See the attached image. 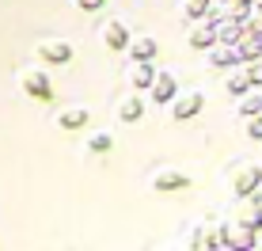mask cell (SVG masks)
Listing matches in <instances>:
<instances>
[{"label": "cell", "mask_w": 262, "mask_h": 251, "mask_svg": "<svg viewBox=\"0 0 262 251\" xmlns=\"http://www.w3.org/2000/svg\"><path fill=\"white\" fill-rule=\"evenodd\" d=\"M258 186H262V164H255V160H247L232 172V194L236 198H251Z\"/></svg>", "instance_id": "cell-1"}, {"label": "cell", "mask_w": 262, "mask_h": 251, "mask_svg": "<svg viewBox=\"0 0 262 251\" xmlns=\"http://www.w3.org/2000/svg\"><path fill=\"white\" fill-rule=\"evenodd\" d=\"M243 69H247V76L255 80V84H262V57H255V61H243Z\"/></svg>", "instance_id": "cell-21"}, {"label": "cell", "mask_w": 262, "mask_h": 251, "mask_svg": "<svg viewBox=\"0 0 262 251\" xmlns=\"http://www.w3.org/2000/svg\"><path fill=\"white\" fill-rule=\"evenodd\" d=\"M72 4H76L80 12H99V8H103L106 0H72Z\"/></svg>", "instance_id": "cell-23"}, {"label": "cell", "mask_w": 262, "mask_h": 251, "mask_svg": "<svg viewBox=\"0 0 262 251\" xmlns=\"http://www.w3.org/2000/svg\"><path fill=\"white\" fill-rule=\"evenodd\" d=\"M156 38H152V34H141V38H133L129 42V57L133 61H156Z\"/></svg>", "instance_id": "cell-13"}, {"label": "cell", "mask_w": 262, "mask_h": 251, "mask_svg": "<svg viewBox=\"0 0 262 251\" xmlns=\"http://www.w3.org/2000/svg\"><path fill=\"white\" fill-rule=\"evenodd\" d=\"M129 42H133V34H129V27H125L122 19L103 23V46H106V50L122 53V50H129Z\"/></svg>", "instance_id": "cell-8"}, {"label": "cell", "mask_w": 262, "mask_h": 251, "mask_svg": "<svg viewBox=\"0 0 262 251\" xmlns=\"http://www.w3.org/2000/svg\"><path fill=\"white\" fill-rule=\"evenodd\" d=\"M186 42H190L194 50H209V46H216V23L209 19V15H202V19H194V27H190V34H186Z\"/></svg>", "instance_id": "cell-7"}, {"label": "cell", "mask_w": 262, "mask_h": 251, "mask_svg": "<svg viewBox=\"0 0 262 251\" xmlns=\"http://www.w3.org/2000/svg\"><path fill=\"white\" fill-rule=\"evenodd\" d=\"M152 80H156V65H152V61H133V69H129V88L133 92H148Z\"/></svg>", "instance_id": "cell-12"}, {"label": "cell", "mask_w": 262, "mask_h": 251, "mask_svg": "<svg viewBox=\"0 0 262 251\" xmlns=\"http://www.w3.org/2000/svg\"><path fill=\"white\" fill-rule=\"evenodd\" d=\"M38 57L46 61V65H69L72 61V46L65 38H46V42H38Z\"/></svg>", "instance_id": "cell-9"}, {"label": "cell", "mask_w": 262, "mask_h": 251, "mask_svg": "<svg viewBox=\"0 0 262 251\" xmlns=\"http://www.w3.org/2000/svg\"><path fill=\"white\" fill-rule=\"evenodd\" d=\"M236 50H239V61H255V57H262V38L243 31V38L236 42Z\"/></svg>", "instance_id": "cell-17"}, {"label": "cell", "mask_w": 262, "mask_h": 251, "mask_svg": "<svg viewBox=\"0 0 262 251\" xmlns=\"http://www.w3.org/2000/svg\"><path fill=\"white\" fill-rule=\"evenodd\" d=\"M148 186L156 194H175V191H186V186H190V175L179 172V168H156V175L148 179Z\"/></svg>", "instance_id": "cell-2"}, {"label": "cell", "mask_w": 262, "mask_h": 251, "mask_svg": "<svg viewBox=\"0 0 262 251\" xmlns=\"http://www.w3.org/2000/svg\"><path fill=\"white\" fill-rule=\"evenodd\" d=\"M224 88H228L232 95H247L251 88H255V80L247 76V69H243V65H236V69H232V76L224 80Z\"/></svg>", "instance_id": "cell-15"}, {"label": "cell", "mask_w": 262, "mask_h": 251, "mask_svg": "<svg viewBox=\"0 0 262 251\" xmlns=\"http://www.w3.org/2000/svg\"><path fill=\"white\" fill-rule=\"evenodd\" d=\"M247 137H251V141H262V114L247 118Z\"/></svg>", "instance_id": "cell-22"}, {"label": "cell", "mask_w": 262, "mask_h": 251, "mask_svg": "<svg viewBox=\"0 0 262 251\" xmlns=\"http://www.w3.org/2000/svg\"><path fill=\"white\" fill-rule=\"evenodd\" d=\"M205 107V95L198 92V88H190V92H179L175 99H171V118L175 122H186V118H198Z\"/></svg>", "instance_id": "cell-3"}, {"label": "cell", "mask_w": 262, "mask_h": 251, "mask_svg": "<svg viewBox=\"0 0 262 251\" xmlns=\"http://www.w3.org/2000/svg\"><path fill=\"white\" fill-rule=\"evenodd\" d=\"M236 114H239V118H255V114H262V95H258V92H247V95H239V107H236Z\"/></svg>", "instance_id": "cell-19"}, {"label": "cell", "mask_w": 262, "mask_h": 251, "mask_svg": "<svg viewBox=\"0 0 262 251\" xmlns=\"http://www.w3.org/2000/svg\"><path fill=\"white\" fill-rule=\"evenodd\" d=\"M213 8V0H179V12H183V19H202L205 12Z\"/></svg>", "instance_id": "cell-18"}, {"label": "cell", "mask_w": 262, "mask_h": 251, "mask_svg": "<svg viewBox=\"0 0 262 251\" xmlns=\"http://www.w3.org/2000/svg\"><path fill=\"white\" fill-rule=\"evenodd\" d=\"M88 118H92V111H88V107H80V103L61 107V111H57V126H61V130H84Z\"/></svg>", "instance_id": "cell-11"}, {"label": "cell", "mask_w": 262, "mask_h": 251, "mask_svg": "<svg viewBox=\"0 0 262 251\" xmlns=\"http://www.w3.org/2000/svg\"><path fill=\"white\" fill-rule=\"evenodd\" d=\"M243 31H247L243 19H232V15H224V19L216 23V38H221V42H239Z\"/></svg>", "instance_id": "cell-16"}, {"label": "cell", "mask_w": 262, "mask_h": 251, "mask_svg": "<svg viewBox=\"0 0 262 251\" xmlns=\"http://www.w3.org/2000/svg\"><path fill=\"white\" fill-rule=\"evenodd\" d=\"M19 88L27 95H34V99H53V84L46 76V69H27L19 76Z\"/></svg>", "instance_id": "cell-5"}, {"label": "cell", "mask_w": 262, "mask_h": 251, "mask_svg": "<svg viewBox=\"0 0 262 251\" xmlns=\"http://www.w3.org/2000/svg\"><path fill=\"white\" fill-rule=\"evenodd\" d=\"M224 232L228 225H194L190 247H224Z\"/></svg>", "instance_id": "cell-10"}, {"label": "cell", "mask_w": 262, "mask_h": 251, "mask_svg": "<svg viewBox=\"0 0 262 251\" xmlns=\"http://www.w3.org/2000/svg\"><path fill=\"white\" fill-rule=\"evenodd\" d=\"M175 95H179V76L175 73H156V80H152V88H148V99L156 107H171Z\"/></svg>", "instance_id": "cell-4"}, {"label": "cell", "mask_w": 262, "mask_h": 251, "mask_svg": "<svg viewBox=\"0 0 262 251\" xmlns=\"http://www.w3.org/2000/svg\"><path fill=\"white\" fill-rule=\"evenodd\" d=\"M205 61H209V69H236V65H243L236 42H216V46H209L205 50Z\"/></svg>", "instance_id": "cell-6"}, {"label": "cell", "mask_w": 262, "mask_h": 251, "mask_svg": "<svg viewBox=\"0 0 262 251\" xmlns=\"http://www.w3.org/2000/svg\"><path fill=\"white\" fill-rule=\"evenodd\" d=\"M118 118H122V122H141V118H144V99H141L137 92L125 95V99L118 103Z\"/></svg>", "instance_id": "cell-14"}, {"label": "cell", "mask_w": 262, "mask_h": 251, "mask_svg": "<svg viewBox=\"0 0 262 251\" xmlns=\"http://www.w3.org/2000/svg\"><path fill=\"white\" fill-rule=\"evenodd\" d=\"M251 202H255V205H258V210H262V186H258V191H255V194H251Z\"/></svg>", "instance_id": "cell-24"}, {"label": "cell", "mask_w": 262, "mask_h": 251, "mask_svg": "<svg viewBox=\"0 0 262 251\" xmlns=\"http://www.w3.org/2000/svg\"><path fill=\"white\" fill-rule=\"evenodd\" d=\"M88 149H92V152H111V149H114V137H111L106 130H99V133L88 137Z\"/></svg>", "instance_id": "cell-20"}]
</instances>
